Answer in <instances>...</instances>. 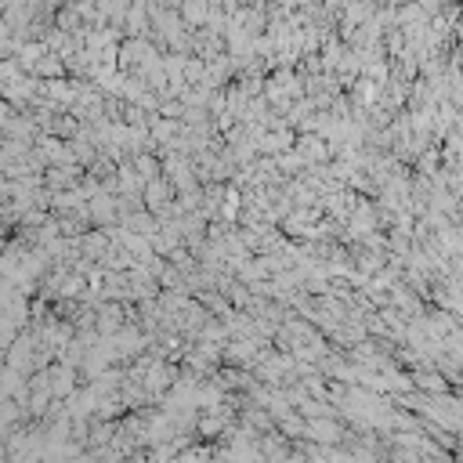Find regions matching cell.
I'll use <instances>...</instances> for the list:
<instances>
[{"mask_svg":"<svg viewBox=\"0 0 463 463\" xmlns=\"http://www.w3.org/2000/svg\"><path fill=\"white\" fill-rule=\"evenodd\" d=\"M0 11H4V0H0Z\"/></svg>","mask_w":463,"mask_h":463,"instance_id":"1","label":"cell"}]
</instances>
